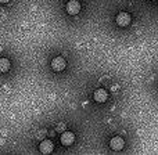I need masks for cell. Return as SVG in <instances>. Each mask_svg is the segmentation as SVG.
<instances>
[{
  "mask_svg": "<svg viewBox=\"0 0 158 155\" xmlns=\"http://www.w3.org/2000/svg\"><path fill=\"white\" fill-rule=\"evenodd\" d=\"M52 69L53 71H56V72H61L63 69H65V60H64L63 57H56V58H53L52 60Z\"/></svg>",
  "mask_w": 158,
  "mask_h": 155,
  "instance_id": "cell-1",
  "label": "cell"
},
{
  "mask_svg": "<svg viewBox=\"0 0 158 155\" xmlns=\"http://www.w3.org/2000/svg\"><path fill=\"white\" fill-rule=\"evenodd\" d=\"M131 15H129L128 13H125V11H121L119 14L117 15V24L119 25V27H122V28H125V27H128L129 24H131Z\"/></svg>",
  "mask_w": 158,
  "mask_h": 155,
  "instance_id": "cell-2",
  "label": "cell"
},
{
  "mask_svg": "<svg viewBox=\"0 0 158 155\" xmlns=\"http://www.w3.org/2000/svg\"><path fill=\"white\" fill-rule=\"evenodd\" d=\"M81 11V3L78 0H69L67 3V13L71 14V15H77Z\"/></svg>",
  "mask_w": 158,
  "mask_h": 155,
  "instance_id": "cell-3",
  "label": "cell"
},
{
  "mask_svg": "<svg viewBox=\"0 0 158 155\" xmlns=\"http://www.w3.org/2000/svg\"><path fill=\"white\" fill-rule=\"evenodd\" d=\"M60 140H61V144L65 145V147H68V145L74 144L75 136H74V133H72V132H64V133L61 134V139Z\"/></svg>",
  "mask_w": 158,
  "mask_h": 155,
  "instance_id": "cell-4",
  "label": "cell"
},
{
  "mask_svg": "<svg viewBox=\"0 0 158 155\" xmlns=\"http://www.w3.org/2000/svg\"><path fill=\"white\" fill-rule=\"evenodd\" d=\"M93 97H94L96 103H106L107 98H108V94H107V92L104 89H97L94 92V94H93Z\"/></svg>",
  "mask_w": 158,
  "mask_h": 155,
  "instance_id": "cell-5",
  "label": "cell"
},
{
  "mask_svg": "<svg viewBox=\"0 0 158 155\" xmlns=\"http://www.w3.org/2000/svg\"><path fill=\"white\" fill-rule=\"evenodd\" d=\"M53 148H54V145H53L52 140H43L40 143V145H39V150L43 154H50L53 151Z\"/></svg>",
  "mask_w": 158,
  "mask_h": 155,
  "instance_id": "cell-6",
  "label": "cell"
},
{
  "mask_svg": "<svg viewBox=\"0 0 158 155\" xmlns=\"http://www.w3.org/2000/svg\"><path fill=\"white\" fill-rule=\"evenodd\" d=\"M123 145H125V143H123V139H121V137H114V139H111V141H110V147L115 151L122 150Z\"/></svg>",
  "mask_w": 158,
  "mask_h": 155,
  "instance_id": "cell-7",
  "label": "cell"
},
{
  "mask_svg": "<svg viewBox=\"0 0 158 155\" xmlns=\"http://www.w3.org/2000/svg\"><path fill=\"white\" fill-rule=\"evenodd\" d=\"M10 69V61L7 58H0V72H7Z\"/></svg>",
  "mask_w": 158,
  "mask_h": 155,
  "instance_id": "cell-8",
  "label": "cell"
},
{
  "mask_svg": "<svg viewBox=\"0 0 158 155\" xmlns=\"http://www.w3.org/2000/svg\"><path fill=\"white\" fill-rule=\"evenodd\" d=\"M10 0H0V3H8Z\"/></svg>",
  "mask_w": 158,
  "mask_h": 155,
  "instance_id": "cell-9",
  "label": "cell"
}]
</instances>
